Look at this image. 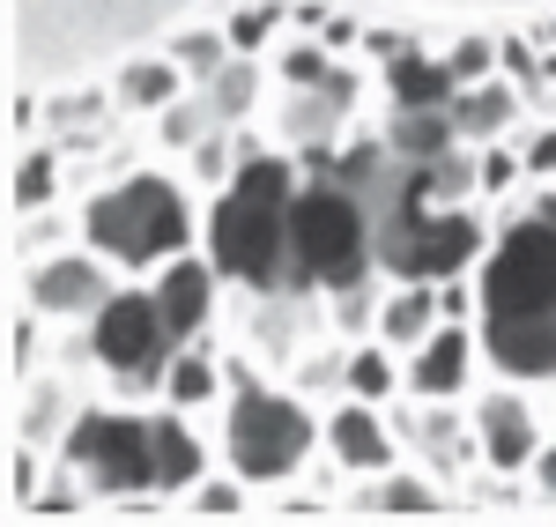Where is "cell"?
<instances>
[{
    "label": "cell",
    "mask_w": 556,
    "mask_h": 527,
    "mask_svg": "<svg viewBox=\"0 0 556 527\" xmlns=\"http://www.w3.org/2000/svg\"><path fill=\"white\" fill-rule=\"evenodd\" d=\"M238 134V178L208 193V216H201V246H208V261L238 283V290H282L290 283V201H298L304 186V164L298 149L282 156V149H267L260 134L230 127Z\"/></svg>",
    "instance_id": "1"
},
{
    "label": "cell",
    "mask_w": 556,
    "mask_h": 527,
    "mask_svg": "<svg viewBox=\"0 0 556 527\" xmlns=\"http://www.w3.org/2000/svg\"><path fill=\"white\" fill-rule=\"evenodd\" d=\"M379 267V230H371V201L342 186L334 172H304L298 201H290V283L298 298H334Z\"/></svg>",
    "instance_id": "2"
},
{
    "label": "cell",
    "mask_w": 556,
    "mask_h": 527,
    "mask_svg": "<svg viewBox=\"0 0 556 527\" xmlns=\"http://www.w3.org/2000/svg\"><path fill=\"white\" fill-rule=\"evenodd\" d=\"M83 238L104 253V261H119L127 275H156L164 261L193 253L201 216H193V193H186L178 178L127 172V178L97 186V193L83 201Z\"/></svg>",
    "instance_id": "3"
},
{
    "label": "cell",
    "mask_w": 556,
    "mask_h": 527,
    "mask_svg": "<svg viewBox=\"0 0 556 527\" xmlns=\"http://www.w3.org/2000/svg\"><path fill=\"white\" fill-rule=\"evenodd\" d=\"M319 424L298 394H275L253 372H230V394H223V431L215 453L223 468H238L253 490H282L290 476H304V461L319 453Z\"/></svg>",
    "instance_id": "4"
},
{
    "label": "cell",
    "mask_w": 556,
    "mask_h": 527,
    "mask_svg": "<svg viewBox=\"0 0 556 527\" xmlns=\"http://www.w3.org/2000/svg\"><path fill=\"white\" fill-rule=\"evenodd\" d=\"M52 453H60V468H75L89 484L97 505H119V498H149L156 490V424L141 416V401H89Z\"/></svg>",
    "instance_id": "5"
},
{
    "label": "cell",
    "mask_w": 556,
    "mask_h": 527,
    "mask_svg": "<svg viewBox=\"0 0 556 527\" xmlns=\"http://www.w3.org/2000/svg\"><path fill=\"white\" fill-rule=\"evenodd\" d=\"M89 327V350H97V372H104V387L112 401H149L164 394V372H172V319L156 305V290H141V283H119L104 305L83 319Z\"/></svg>",
    "instance_id": "6"
},
{
    "label": "cell",
    "mask_w": 556,
    "mask_h": 527,
    "mask_svg": "<svg viewBox=\"0 0 556 527\" xmlns=\"http://www.w3.org/2000/svg\"><path fill=\"white\" fill-rule=\"evenodd\" d=\"M475 290H482V319L556 312V223L513 209L497 223L490 253L475 261Z\"/></svg>",
    "instance_id": "7"
},
{
    "label": "cell",
    "mask_w": 556,
    "mask_h": 527,
    "mask_svg": "<svg viewBox=\"0 0 556 527\" xmlns=\"http://www.w3.org/2000/svg\"><path fill=\"white\" fill-rule=\"evenodd\" d=\"M119 275L127 267L119 261H104L97 246H60V253H38L30 261V275H23V298L45 312V319H67V327H83L89 312L104 305L112 290H119Z\"/></svg>",
    "instance_id": "8"
},
{
    "label": "cell",
    "mask_w": 556,
    "mask_h": 527,
    "mask_svg": "<svg viewBox=\"0 0 556 527\" xmlns=\"http://www.w3.org/2000/svg\"><path fill=\"white\" fill-rule=\"evenodd\" d=\"M468 424H475V446H482V468H497V476H527L534 453L549 446L542 416H534V401L519 394V379L490 387V394H475L468 401Z\"/></svg>",
    "instance_id": "9"
},
{
    "label": "cell",
    "mask_w": 556,
    "mask_h": 527,
    "mask_svg": "<svg viewBox=\"0 0 556 527\" xmlns=\"http://www.w3.org/2000/svg\"><path fill=\"white\" fill-rule=\"evenodd\" d=\"M482 364V327L475 319H438L408 350V401H460Z\"/></svg>",
    "instance_id": "10"
},
{
    "label": "cell",
    "mask_w": 556,
    "mask_h": 527,
    "mask_svg": "<svg viewBox=\"0 0 556 527\" xmlns=\"http://www.w3.org/2000/svg\"><path fill=\"white\" fill-rule=\"evenodd\" d=\"M319 439H327V461L342 468V476H386V468H401V431H393V416H386L379 401H356L342 394L327 409V424H319Z\"/></svg>",
    "instance_id": "11"
},
{
    "label": "cell",
    "mask_w": 556,
    "mask_h": 527,
    "mask_svg": "<svg viewBox=\"0 0 556 527\" xmlns=\"http://www.w3.org/2000/svg\"><path fill=\"white\" fill-rule=\"evenodd\" d=\"M223 283H230V275L208 261V246H201V253H178V261H164L149 275V290H156V305H164L178 342H208L215 312H223Z\"/></svg>",
    "instance_id": "12"
},
{
    "label": "cell",
    "mask_w": 556,
    "mask_h": 527,
    "mask_svg": "<svg viewBox=\"0 0 556 527\" xmlns=\"http://www.w3.org/2000/svg\"><path fill=\"white\" fill-rule=\"evenodd\" d=\"M482 327V364L519 387H556V312H519V319H475Z\"/></svg>",
    "instance_id": "13"
},
{
    "label": "cell",
    "mask_w": 556,
    "mask_h": 527,
    "mask_svg": "<svg viewBox=\"0 0 556 527\" xmlns=\"http://www.w3.org/2000/svg\"><path fill=\"white\" fill-rule=\"evenodd\" d=\"M149 424H156V490L164 498H186V490L208 476V446L193 431V409H149Z\"/></svg>",
    "instance_id": "14"
},
{
    "label": "cell",
    "mask_w": 556,
    "mask_h": 527,
    "mask_svg": "<svg viewBox=\"0 0 556 527\" xmlns=\"http://www.w3.org/2000/svg\"><path fill=\"white\" fill-rule=\"evenodd\" d=\"M386 97H393V112H430V104H453L460 97V75L445 67V52L408 45V52L386 60Z\"/></svg>",
    "instance_id": "15"
},
{
    "label": "cell",
    "mask_w": 556,
    "mask_h": 527,
    "mask_svg": "<svg viewBox=\"0 0 556 527\" xmlns=\"http://www.w3.org/2000/svg\"><path fill=\"white\" fill-rule=\"evenodd\" d=\"M519 83H505V67L497 75H482V83H460V97H453V127H460V141H497V134L519 127Z\"/></svg>",
    "instance_id": "16"
},
{
    "label": "cell",
    "mask_w": 556,
    "mask_h": 527,
    "mask_svg": "<svg viewBox=\"0 0 556 527\" xmlns=\"http://www.w3.org/2000/svg\"><path fill=\"white\" fill-rule=\"evenodd\" d=\"M223 394H230V364H223L208 342H178L156 401H172V409H193V416H201V409H223Z\"/></svg>",
    "instance_id": "17"
},
{
    "label": "cell",
    "mask_w": 556,
    "mask_h": 527,
    "mask_svg": "<svg viewBox=\"0 0 556 527\" xmlns=\"http://www.w3.org/2000/svg\"><path fill=\"white\" fill-rule=\"evenodd\" d=\"M193 89V75L178 67L172 52H149V60H127L119 75H112V97H119V112H141V120H156L164 104H178Z\"/></svg>",
    "instance_id": "18"
},
{
    "label": "cell",
    "mask_w": 556,
    "mask_h": 527,
    "mask_svg": "<svg viewBox=\"0 0 556 527\" xmlns=\"http://www.w3.org/2000/svg\"><path fill=\"white\" fill-rule=\"evenodd\" d=\"M342 394L356 401H408V356L393 350V342H379V335H356L349 342V372H342Z\"/></svg>",
    "instance_id": "19"
},
{
    "label": "cell",
    "mask_w": 556,
    "mask_h": 527,
    "mask_svg": "<svg viewBox=\"0 0 556 527\" xmlns=\"http://www.w3.org/2000/svg\"><path fill=\"white\" fill-rule=\"evenodd\" d=\"M445 319V305H438V283H386V305H379V342H393V350L408 356L416 342H424L430 327Z\"/></svg>",
    "instance_id": "20"
},
{
    "label": "cell",
    "mask_w": 556,
    "mask_h": 527,
    "mask_svg": "<svg viewBox=\"0 0 556 527\" xmlns=\"http://www.w3.org/2000/svg\"><path fill=\"white\" fill-rule=\"evenodd\" d=\"M260 83H267V67H260L253 52H238L215 83H201V97H208V112H215V127H245L260 112Z\"/></svg>",
    "instance_id": "21"
},
{
    "label": "cell",
    "mask_w": 556,
    "mask_h": 527,
    "mask_svg": "<svg viewBox=\"0 0 556 527\" xmlns=\"http://www.w3.org/2000/svg\"><path fill=\"white\" fill-rule=\"evenodd\" d=\"M342 120V97L334 89H282V104H275V127L290 149H312V141H327Z\"/></svg>",
    "instance_id": "22"
},
{
    "label": "cell",
    "mask_w": 556,
    "mask_h": 527,
    "mask_svg": "<svg viewBox=\"0 0 556 527\" xmlns=\"http://www.w3.org/2000/svg\"><path fill=\"white\" fill-rule=\"evenodd\" d=\"M364 505H371V513H386V520H438V513H445V490L424 484V476H401V468H386V476H371Z\"/></svg>",
    "instance_id": "23"
},
{
    "label": "cell",
    "mask_w": 556,
    "mask_h": 527,
    "mask_svg": "<svg viewBox=\"0 0 556 527\" xmlns=\"http://www.w3.org/2000/svg\"><path fill=\"white\" fill-rule=\"evenodd\" d=\"M83 416V401L67 394V379H30V394H23V439H38V446H60L67 439V424Z\"/></svg>",
    "instance_id": "24"
},
{
    "label": "cell",
    "mask_w": 556,
    "mask_h": 527,
    "mask_svg": "<svg viewBox=\"0 0 556 527\" xmlns=\"http://www.w3.org/2000/svg\"><path fill=\"white\" fill-rule=\"evenodd\" d=\"M186 513H193V520H245V513H253V484H245V476H238V468H223V476H201V484L186 490Z\"/></svg>",
    "instance_id": "25"
},
{
    "label": "cell",
    "mask_w": 556,
    "mask_h": 527,
    "mask_svg": "<svg viewBox=\"0 0 556 527\" xmlns=\"http://www.w3.org/2000/svg\"><path fill=\"white\" fill-rule=\"evenodd\" d=\"M186 172H193V186H201V193H223V186L238 178V134H230V127H208L193 149H186Z\"/></svg>",
    "instance_id": "26"
},
{
    "label": "cell",
    "mask_w": 556,
    "mask_h": 527,
    "mask_svg": "<svg viewBox=\"0 0 556 527\" xmlns=\"http://www.w3.org/2000/svg\"><path fill=\"white\" fill-rule=\"evenodd\" d=\"M172 60L193 83H215V75L238 60V45H230V30H186V38H172Z\"/></svg>",
    "instance_id": "27"
},
{
    "label": "cell",
    "mask_w": 556,
    "mask_h": 527,
    "mask_svg": "<svg viewBox=\"0 0 556 527\" xmlns=\"http://www.w3.org/2000/svg\"><path fill=\"white\" fill-rule=\"evenodd\" d=\"M52 186H60V149L52 141L45 149H23V164H15V216L52 209Z\"/></svg>",
    "instance_id": "28"
},
{
    "label": "cell",
    "mask_w": 556,
    "mask_h": 527,
    "mask_svg": "<svg viewBox=\"0 0 556 527\" xmlns=\"http://www.w3.org/2000/svg\"><path fill=\"white\" fill-rule=\"evenodd\" d=\"M327 52H334L327 38H290V45H282V60H275L282 89H327V75H334V60H327Z\"/></svg>",
    "instance_id": "29"
},
{
    "label": "cell",
    "mask_w": 556,
    "mask_h": 527,
    "mask_svg": "<svg viewBox=\"0 0 556 527\" xmlns=\"http://www.w3.org/2000/svg\"><path fill=\"white\" fill-rule=\"evenodd\" d=\"M208 127H215V112H208V97H201V89H186L178 104H164V112H156V134H164V149H193V141H201Z\"/></svg>",
    "instance_id": "30"
},
{
    "label": "cell",
    "mask_w": 556,
    "mask_h": 527,
    "mask_svg": "<svg viewBox=\"0 0 556 527\" xmlns=\"http://www.w3.org/2000/svg\"><path fill=\"white\" fill-rule=\"evenodd\" d=\"M223 30H230V45H238V52L267 60V52H275V38H282V8H275V0H260V8H238Z\"/></svg>",
    "instance_id": "31"
},
{
    "label": "cell",
    "mask_w": 556,
    "mask_h": 527,
    "mask_svg": "<svg viewBox=\"0 0 556 527\" xmlns=\"http://www.w3.org/2000/svg\"><path fill=\"white\" fill-rule=\"evenodd\" d=\"M445 67H453L460 83H482V75L505 67V52H497V38H482V30H460V38L445 45Z\"/></svg>",
    "instance_id": "32"
},
{
    "label": "cell",
    "mask_w": 556,
    "mask_h": 527,
    "mask_svg": "<svg viewBox=\"0 0 556 527\" xmlns=\"http://www.w3.org/2000/svg\"><path fill=\"white\" fill-rule=\"evenodd\" d=\"M38 490H45V446L38 439H15V453H8V505L30 513Z\"/></svg>",
    "instance_id": "33"
},
{
    "label": "cell",
    "mask_w": 556,
    "mask_h": 527,
    "mask_svg": "<svg viewBox=\"0 0 556 527\" xmlns=\"http://www.w3.org/2000/svg\"><path fill=\"white\" fill-rule=\"evenodd\" d=\"M519 156H527V178H556V127H534L519 141Z\"/></svg>",
    "instance_id": "34"
},
{
    "label": "cell",
    "mask_w": 556,
    "mask_h": 527,
    "mask_svg": "<svg viewBox=\"0 0 556 527\" xmlns=\"http://www.w3.org/2000/svg\"><path fill=\"white\" fill-rule=\"evenodd\" d=\"M527 490H534V498H542V505L556 513V439L534 453V468H527Z\"/></svg>",
    "instance_id": "35"
},
{
    "label": "cell",
    "mask_w": 556,
    "mask_h": 527,
    "mask_svg": "<svg viewBox=\"0 0 556 527\" xmlns=\"http://www.w3.org/2000/svg\"><path fill=\"white\" fill-rule=\"evenodd\" d=\"M267 520H327V505H319V498H282Z\"/></svg>",
    "instance_id": "36"
},
{
    "label": "cell",
    "mask_w": 556,
    "mask_h": 527,
    "mask_svg": "<svg viewBox=\"0 0 556 527\" xmlns=\"http://www.w3.org/2000/svg\"><path fill=\"white\" fill-rule=\"evenodd\" d=\"M542 45H556V15H549V23H542Z\"/></svg>",
    "instance_id": "37"
}]
</instances>
